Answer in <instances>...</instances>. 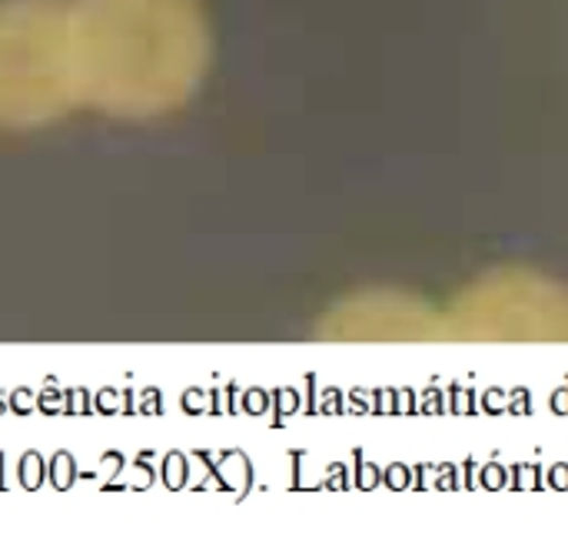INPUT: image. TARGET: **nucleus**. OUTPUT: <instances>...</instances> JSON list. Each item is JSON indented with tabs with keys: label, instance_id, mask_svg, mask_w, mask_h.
I'll use <instances>...</instances> for the list:
<instances>
[{
	"label": "nucleus",
	"instance_id": "nucleus-2",
	"mask_svg": "<svg viewBox=\"0 0 568 548\" xmlns=\"http://www.w3.org/2000/svg\"><path fill=\"white\" fill-rule=\"evenodd\" d=\"M70 3H0V116H43L77 93Z\"/></svg>",
	"mask_w": 568,
	"mask_h": 548
},
{
	"label": "nucleus",
	"instance_id": "nucleus-1",
	"mask_svg": "<svg viewBox=\"0 0 568 548\" xmlns=\"http://www.w3.org/2000/svg\"><path fill=\"white\" fill-rule=\"evenodd\" d=\"M70 30L77 87L126 110L176 90L200 43L190 0H77Z\"/></svg>",
	"mask_w": 568,
	"mask_h": 548
}]
</instances>
